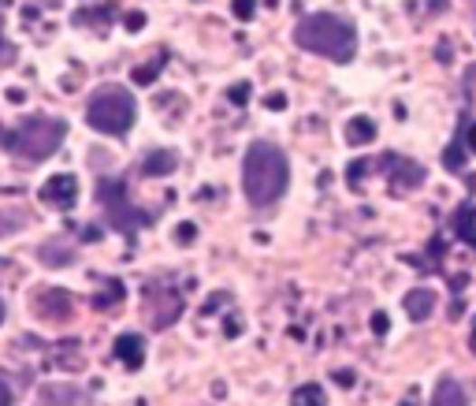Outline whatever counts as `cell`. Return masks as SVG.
Returning a JSON list of instances; mask_svg holds the SVG:
<instances>
[{
  "mask_svg": "<svg viewBox=\"0 0 476 406\" xmlns=\"http://www.w3.org/2000/svg\"><path fill=\"white\" fill-rule=\"evenodd\" d=\"M465 149H469V153H476V123L465 131Z\"/></svg>",
  "mask_w": 476,
  "mask_h": 406,
  "instance_id": "cell-30",
  "label": "cell"
},
{
  "mask_svg": "<svg viewBox=\"0 0 476 406\" xmlns=\"http://www.w3.org/2000/svg\"><path fill=\"white\" fill-rule=\"evenodd\" d=\"M42 402H45V406H71V402H82V392L63 388V384H52V388H42Z\"/></svg>",
  "mask_w": 476,
  "mask_h": 406,
  "instance_id": "cell-17",
  "label": "cell"
},
{
  "mask_svg": "<svg viewBox=\"0 0 476 406\" xmlns=\"http://www.w3.org/2000/svg\"><path fill=\"white\" fill-rule=\"evenodd\" d=\"M402 306H406V314L414 317V321H428V317L435 314V291H428V288H414V291H406Z\"/></svg>",
  "mask_w": 476,
  "mask_h": 406,
  "instance_id": "cell-11",
  "label": "cell"
},
{
  "mask_svg": "<svg viewBox=\"0 0 476 406\" xmlns=\"http://www.w3.org/2000/svg\"><path fill=\"white\" fill-rule=\"evenodd\" d=\"M443 165H447L451 172H462V168H465V149H462V138H458L447 153H443Z\"/></svg>",
  "mask_w": 476,
  "mask_h": 406,
  "instance_id": "cell-20",
  "label": "cell"
},
{
  "mask_svg": "<svg viewBox=\"0 0 476 406\" xmlns=\"http://www.w3.org/2000/svg\"><path fill=\"white\" fill-rule=\"evenodd\" d=\"M291 406H328V395L321 384H302L291 399Z\"/></svg>",
  "mask_w": 476,
  "mask_h": 406,
  "instance_id": "cell-18",
  "label": "cell"
},
{
  "mask_svg": "<svg viewBox=\"0 0 476 406\" xmlns=\"http://www.w3.org/2000/svg\"><path fill=\"white\" fill-rule=\"evenodd\" d=\"M287 183H291V165L283 157V149H275L272 142H253L246 149V161H242V191L246 202L253 209H272L283 194H287Z\"/></svg>",
  "mask_w": 476,
  "mask_h": 406,
  "instance_id": "cell-1",
  "label": "cell"
},
{
  "mask_svg": "<svg viewBox=\"0 0 476 406\" xmlns=\"http://www.w3.org/2000/svg\"><path fill=\"white\" fill-rule=\"evenodd\" d=\"M265 105H268L272 112H279V109H287V98H283V93H268Z\"/></svg>",
  "mask_w": 476,
  "mask_h": 406,
  "instance_id": "cell-27",
  "label": "cell"
},
{
  "mask_svg": "<svg viewBox=\"0 0 476 406\" xmlns=\"http://www.w3.org/2000/svg\"><path fill=\"white\" fill-rule=\"evenodd\" d=\"M231 12H235V19L249 23V19H253V12H257V0H231Z\"/></svg>",
  "mask_w": 476,
  "mask_h": 406,
  "instance_id": "cell-21",
  "label": "cell"
},
{
  "mask_svg": "<svg viewBox=\"0 0 476 406\" xmlns=\"http://www.w3.org/2000/svg\"><path fill=\"white\" fill-rule=\"evenodd\" d=\"M175 239H179L182 246L194 242V239H198V228H194V224H179V228H175Z\"/></svg>",
  "mask_w": 476,
  "mask_h": 406,
  "instance_id": "cell-25",
  "label": "cell"
},
{
  "mask_svg": "<svg viewBox=\"0 0 476 406\" xmlns=\"http://www.w3.org/2000/svg\"><path fill=\"white\" fill-rule=\"evenodd\" d=\"M71 258H75V250H71L68 242H60V239H52V242H45V246H42V261H45V265H52V269H63Z\"/></svg>",
  "mask_w": 476,
  "mask_h": 406,
  "instance_id": "cell-15",
  "label": "cell"
},
{
  "mask_svg": "<svg viewBox=\"0 0 476 406\" xmlns=\"http://www.w3.org/2000/svg\"><path fill=\"white\" fill-rule=\"evenodd\" d=\"M161 64H164V60H156V64H145V68H138V71H135V82H138V86H149V82L156 79V71H161Z\"/></svg>",
  "mask_w": 476,
  "mask_h": 406,
  "instance_id": "cell-22",
  "label": "cell"
},
{
  "mask_svg": "<svg viewBox=\"0 0 476 406\" xmlns=\"http://www.w3.org/2000/svg\"><path fill=\"white\" fill-rule=\"evenodd\" d=\"M71 309H75V298L68 291H60V288L38 291V298H34V314L45 317V321H68Z\"/></svg>",
  "mask_w": 476,
  "mask_h": 406,
  "instance_id": "cell-6",
  "label": "cell"
},
{
  "mask_svg": "<svg viewBox=\"0 0 476 406\" xmlns=\"http://www.w3.org/2000/svg\"><path fill=\"white\" fill-rule=\"evenodd\" d=\"M369 325H372V335H387V325H391V321H387V314H372Z\"/></svg>",
  "mask_w": 476,
  "mask_h": 406,
  "instance_id": "cell-26",
  "label": "cell"
},
{
  "mask_svg": "<svg viewBox=\"0 0 476 406\" xmlns=\"http://www.w3.org/2000/svg\"><path fill=\"white\" fill-rule=\"evenodd\" d=\"M432 406H469V395L458 381H439V388L432 392Z\"/></svg>",
  "mask_w": 476,
  "mask_h": 406,
  "instance_id": "cell-12",
  "label": "cell"
},
{
  "mask_svg": "<svg viewBox=\"0 0 476 406\" xmlns=\"http://www.w3.org/2000/svg\"><path fill=\"white\" fill-rule=\"evenodd\" d=\"M8 101H12V105H23L26 93H23V90H8Z\"/></svg>",
  "mask_w": 476,
  "mask_h": 406,
  "instance_id": "cell-32",
  "label": "cell"
},
{
  "mask_svg": "<svg viewBox=\"0 0 476 406\" xmlns=\"http://www.w3.org/2000/svg\"><path fill=\"white\" fill-rule=\"evenodd\" d=\"M391 168V179H395V191H417L425 183V168L414 165V161H398V157H387L384 161Z\"/></svg>",
  "mask_w": 476,
  "mask_h": 406,
  "instance_id": "cell-8",
  "label": "cell"
},
{
  "mask_svg": "<svg viewBox=\"0 0 476 406\" xmlns=\"http://www.w3.org/2000/svg\"><path fill=\"white\" fill-rule=\"evenodd\" d=\"M224 328H228V335H238V332H242V321H238V317H228Z\"/></svg>",
  "mask_w": 476,
  "mask_h": 406,
  "instance_id": "cell-31",
  "label": "cell"
},
{
  "mask_svg": "<svg viewBox=\"0 0 476 406\" xmlns=\"http://www.w3.org/2000/svg\"><path fill=\"white\" fill-rule=\"evenodd\" d=\"M145 26V15L142 12H131V15H126V30H142Z\"/></svg>",
  "mask_w": 476,
  "mask_h": 406,
  "instance_id": "cell-28",
  "label": "cell"
},
{
  "mask_svg": "<svg viewBox=\"0 0 476 406\" xmlns=\"http://www.w3.org/2000/svg\"><path fill=\"white\" fill-rule=\"evenodd\" d=\"M63 138H68V123L52 116H30L19 127H5V135H0L5 149L23 161H49L63 146Z\"/></svg>",
  "mask_w": 476,
  "mask_h": 406,
  "instance_id": "cell-3",
  "label": "cell"
},
{
  "mask_svg": "<svg viewBox=\"0 0 476 406\" xmlns=\"http://www.w3.org/2000/svg\"><path fill=\"white\" fill-rule=\"evenodd\" d=\"M428 8L432 12H443V0H428Z\"/></svg>",
  "mask_w": 476,
  "mask_h": 406,
  "instance_id": "cell-34",
  "label": "cell"
},
{
  "mask_svg": "<svg viewBox=\"0 0 476 406\" xmlns=\"http://www.w3.org/2000/svg\"><path fill=\"white\" fill-rule=\"evenodd\" d=\"M0 325H5V302H0Z\"/></svg>",
  "mask_w": 476,
  "mask_h": 406,
  "instance_id": "cell-37",
  "label": "cell"
},
{
  "mask_svg": "<svg viewBox=\"0 0 476 406\" xmlns=\"http://www.w3.org/2000/svg\"><path fill=\"white\" fill-rule=\"evenodd\" d=\"M398 406H417V395H414V392H409V399H406V402H398Z\"/></svg>",
  "mask_w": 476,
  "mask_h": 406,
  "instance_id": "cell-35",
  "label": "cell"
},
{
  "mask_svg": "<svg viewBox=\"0 0 476 406\" xmlns=\"http://www.w3.org/2000/svg\"><path fill=\"white\" fill-rule=\"evenodd\" d=\"M26 224H30V216H26V212H15V209H12V212H0V239H5L8 231L26 228Z\"/></svg>",
  "mask_w": 476,
  "mask_h": 406,
  "instance_id": "cell-19",
  "label": "cell"
},
{
  "mask_svg": "<svg viewBox=\"0 0 476 406\" xmlns=\"http://www.w3.org/2000/svg\"><path fill=\"white\" fill-rule=\"evenodd\" d=\"M8 52V45H5V19H0V56Z\"/></svg>",
  "mask_w": 476,
  "mask_h": 406,
  "instance_id": "cell-33",
  "label": "cell"
},
{
  "mask_svg": "<svg viewBox=\"0 0 476 406\" xmlns=\"http://www.w3.org/2000/svg\"><path fill=\"white\" fill-rule=\"evenodd\" d=\"M135 116H138L135 93L123 90V86H101L89 98V105H86V123H89V127L101 131V135H116V138L131 131Z\"/></svg>",
  "mask_w": 476,
  "mask_h": 406,
  "instance_id": "cell-4",
  "label": "cell"
},
{
  "mask_svg": "<svg viewBox=\"0 0 476 406\" xmlns=\"http://www.w3.org/2000/svg\"><path fill=\"white\" fill-rule=\"evenodd\" d=\"M179 314H182V298H179L175 291H164V295H156V298H153L149 321H153L156 328H168V325L179 321Z\"/></svg>",
  "mask_w": 476,
  "mask_h": 406,
  "instance_id": "cell-9",
  "label": "cell"
},
{
  "mask_svg": "<svg viewBox=\"0 0 476 406\" xmlns=\"http://www.w3.org/2000/svg\"><path fill=\"white\" fill-rule=\"evenodd\" d=\"M12 399H15V395H12V388H8L5 381H0V406H12Z\"/></svg>",
  "mask_w": 476,
  "mask_h": 406,
  "instance_id": "cell-29",
  "label": "cell"
},
{
  "mask_svg": "<svg viewBox=\"0 0 476 406\" xmlns=\"http://www.w3.org/2000/svg\"><path fill=\"white\" fill-rule=\"evenodd\" d=\"M98 202L105 209V221L116 228V231H126V235H135L138 228L149 224V216L138 212L131 205V198H126V183L123 179H98Z\"/></svg>",
  "mask_w": 476,
  "mask_h": 406,
  "instance_id": "cell-5",
  "label": "cell"
},
{
  "mask_svg": "<svg viewBox=\"0 0 476 406\" xmlns=\"http://www.w3.org/2000/svg\"><path fill=\"white\" fill-rule=\"evenodd\" d=\"M294 42H298V49L328 56V60H335V64H346V60H354V52H358L354 26L346 19H339V15H331V12L305 15L294 26Z\"/></svg>",
  "mask_w": 476,
  "mask_h": 406,
  "instance_id": "cell-2",
  "label": "cell"
},
{
  "mask_svg": "<svg viewBox=\"0 0 476 406\" xmlns=\"http://www.w3.org/2000/svg\"><path fill=\"white\" fill-rule=\"evenodd\" d=\"M469 347H472V351H476V328H472V339H469Z\"/></svg>",
  "mask_w": 476,
  "mask_h": 406,
  "instance_id": "cell-36",
  "label": "cell"
},
{
  "mask_svg": "<svg viewBox=\"0 0 476 406\" xmlns=\"http://www.w3.org/2000/svg\"><path fill=\"white\" fill-rule=\"evenodd\" d=\"M346 138H350L354 146H369L376 138V123L369 116H354L350 123H346Z\"/></svg>",
  "mask_w": 476,
  "mask_h": 406,
  "instance_id": "cell-14",
  "label": "cell"
},
{
  "mask_svg": "<svg viewBox=\"0 0 476 406\" xmlns=\"http://www.w3.org/2000/svg\"><path fill=\"white\" fill-rule=\"evenodd\" d=\"M454 231H458L469 246H476V209H472V205H462V209L454 212Z\"/></svg>",
  "mask_w": 476,
  "mask_h": 406,
  "instance_id": "cell-16",
  "label": "cell"
},
{
  "mask_svg": "<svg viewBox=\"0 0 476 406\" xmlns=\"http://www.w3.org/2000/svg\"><path fill=\"white\" fill-rule=\"evenodd\" d=\"M228 98H231V105H246V101H249V86H246V82H235V86L228 90Z\"/></svg>",
  "mask_w": 476,
  "mask_h": 406,
  "instance_id": "cell-24",
  "label": "cell"
},
{
  "mask_svg": "<svg viewBox=\"0 0 476 406\" xmlns=\"http://www.w3.org/2000/svg\"><path fill=\"white\" fill-rule=\"evenodd\" d=\"M175 168H179L175 149H156V153H149L145 165H142V172H145V175H172Z\"/></svg>",
  "mask_w": 476,
  "mask_h": 406,
  "instance_id": "cell-13",
  "label": "cell"
},
{
  "mask_svg": "<svg viewBox=\"0 0 476 406\" xmlns=\"http://www.w3.org/2000/svg\"><path fill=\"white\" fill-rule=\"evenodd\" d=\"M112 354H116L126 369H142V362H145V339H142V335H135V332H123V335L116 339Z\"/></svg>",
  "mask_w": 476,
  "mask_h": 406,
  "instance_id": "cell-10",
  "label": "cell"
},
{
  "mask_svg": "<svg viewBox=\"0 0 476 406\" xmlns=\"http://www.w3.org/2000/svg\"><path fill=\"white\" fill-rule=\"evenodd\" d=\"M331 381L342 384V388H354V384H358V373H354V369H335V373H331Z\"/></svg>",
  "mask_w": 476,
  "mask_h": 406,
  "instance_id": "cell-23",
  "label": "cell"
},
{
  "mask_svg": "<svg viewBox=\"0 0 476 406\" xmlns=\"http://www.w3.org/2000/svg\"><path fill=\"white\" fill-rule=\"evenodd\" d=\"M38 198L45 205H56V209H71L79 198V183H75V175H52V179H45Z\"/></svg>",
  "mask_w": 476,
  "mask_h": 406,
  "instance_id": "cell-7",
  "label": "cell"
}]
</instances>
